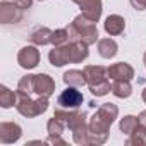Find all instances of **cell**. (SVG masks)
Listing matches in <instances>:
<instances>
[{
    "label": "cell",
    "instance_id": "1",
    "mask_svg": "<svg viewBox=\"0 0 146 146\" xmlns=\"http://www.w3.org/2000/svg\"><path fill=\"white\" fill-rule=\"evenodd\" d=\"M81 102H83L81 93L76 91V90H72V88L65 90V91L60 95V98H58V103H60L62 107H79Z\"/></svg>",
    "mask_w": 146,
    "mask_h": 146
}]
</instances>
